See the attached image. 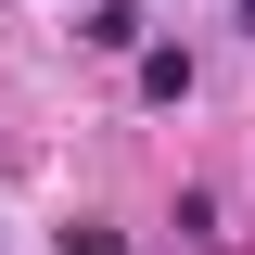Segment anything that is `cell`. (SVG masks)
<instances>
[{
	"label": "cell",
	"instance_id": "cell-1",
	"mask_svg": "<svg viewBox=\"0 0 255 255\" xmlns=\"http://www.w3.org/2000/svg\"><path fill=\"white\" fill-rule=\"evenodd\" d=\"M77 38H90V51H153V26H140V0H90V13H77Z\"/></svg>",
	"mask_w": 255,
	"mask_h": 255
},
{
	"label": "cell",
	"instance_id": "cell-2",
	"mask_svg": "<svg viewBox=\"0 0 255 255\" xmlns=\"http://www.w3.org/2000/svg\"><path fill=\"white\" fill-rule=\"evenodd\" d=\"M140 102H153V115H179V102H191V51H179V38L140 51Z\"/></svg>",
	"mask_w": 255,
	"mask_h": 255
},
{
	"label": "cell",
	"instance_id": "cell-3",
	"mask_svg": "<svg viewBox=\"0 0 255 255\" xmlns=\"http://www.w3.org/2000/svg\"><path fill=\"white\" fill-rule=\"evenodd\" d=\"M64 255H128V230L115 217H64Z\"/></svg>",
	"mask_w": 255,
	"mask_h": 255
},
{
	"label": "cell",
	"instance_id": "cell-4",
	"mask_svg": "<svg viewBox=\"0 0 255 255\" xmlns=\"http://www.w3.org/2000/svg\"><path fill=\"white\" fill-rule=\"evenodd\" d=\"M243 26H255V0H243Z\"/></svg>",
	"mask_w": 255,
	"mask_h": 255
}]
</instances>
